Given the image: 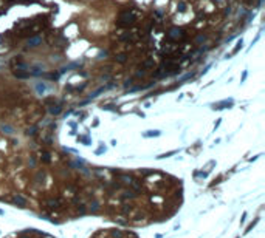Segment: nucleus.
<instances>
[{
  "label": "nucleus",
  "mask_w": 265,
  "mask_h": 238,
  "mask_svg": "<svg viewBox=\"0 0 265 238\" xmlns=\"http://www.w3.org/2000/svg\"><path fill=\"white\" fill-rule=\"evenodd\" d=\"M50 111H51L53 114H58V113H61V107H56V108H51Z\"/></svg>",
  "instance_id": "13"
},
{
  "label": "nucleus",
  "mask_w": 265,
  "mask_h": 238,
  "mask_svg": "<svg viewBox=\"0 0 265 238\" xmlns=\"http://www.w3.org/2000/svg\"><path fill=\"white\" fill-rule=\"evenodd\" d=\"M121 40H126V42H132V40H134V36H132L130 33H127V34L121 36Z\"/></svg>",
  "instance_id": "5"
},
{
  "label": "nucleus",
  "mask_w": 265,
  "mask_h": 238,
  "mask_svg": "<svg viewBox=\"0 0 265 238\" xmlns=\"http://www.w3.org/2000/svg\"><path fill=\"white\" fill-rule=\"evenodd\" d=\"M37 90H39V91H44V90H45V85H44V84H42V85L39 84V85H37Z\"/></svg>",
  "instance_id": "15"
},
{
  "label": "nucleus",
  "mask_w": 265,
  "mask_h": 238,
  "mask_svg": "<svg viewBox=\"0 0 265 238\" xmlns=\"http://www.w3.org/2000/svg\"><path fill=\"white\" fill-rule=\"evenodd\" d=\"M242 43H243V42H242V39H240V40L237 42V45H236V48L233 50V54H236V53H239V50L242 48Z\"/></svg>",
  "instance_id": "9"
},
{
  "label": "nucleus",
  "mask_w": 265,
  "mask_h": 238,
  "mask_svg": "<svg viewBox=\"0 0 265 238\" xmlns=\"http://www.w3.org/2000/svg\"><path fill=\"white\" fill-rule=\"evenodd\" d=\"M14 76H16V77H20V79H25V77H28L30 74H28V73H22V71H14Z\"/></svg>",
  "instance_id": "6"
},
{
  "label": "nucleus",
  "mask_w": 265,
  "mask_h": 238,
  "mask_svg": "<svg viewBox=\"0 0 265 238\" xmlns=\"http://www.w3.org/2000/svg\"><path fill=\"white\" fill-rule=\"evenodd\" d=\"M143 67H154V60L152 59H147V60H144V64H143Z\"/></svg>",
  "instance_id": "10"
},
{
  "label": "nucleus",
  "mask_w": 265,
  "mask_h": 238,
  "mask_svg": "<svg viewBox=\"0 0 265 238\" xmlns=\"http://www.w3.org/2000/svg\"><path fill=\"white\" fill-rule=\"evenodd\" d=\"M126 57H127L126 54H118V56H116V62H119V64H124V62H126Z\"/></svg>",
  "instance_id": "7"
},
{
  "label": "nucleus",
  "mask_w": 265,
  "mask_h": 238,
  "mask_svg": "<svg viewBox=\"0 0 265 238\" xmlns=\"http://www.w3.org/2000/svg\"><path fill=\"white\" fill-rule=\"evenodd\" d=\"M182 36H185V34H183V31H182L180 28H172V30L168 33V39H178V37H182Z\"/></svg>",
  "instance_id": "3"
},
{
  "label": "nucleus",
  "mask_w": 265,
  "mask_h": 238,
  "mask_svg": "<svg viewBox=\"0 0 265 238\" xmlns=\"http://www.w3.org/2000/svg\"><path fill=\"white\" fill-rule=\"evenodd\" d=\"M3 130H5V133H8V135L13 133V129H11V127H3Z\"/></svg>",
  "instance_id": "14"
},
{
  "label": "nucleus",
  "mask_w": 265,
  "mask_h": 238,
  "mask_svg": "<svg viewBox=\"0 0 265 238\" xmlns=\"http://www.w3.org/2000/svg\"><path fill=\"white\" fill-rule=\"evenodd\" d=\"M197 43H202V42H205L206 40V36H203V34H200V36H197Z\"/></svg>",
  "instance_id": "11"
},
{
  "label": "nucleus",
  "mask_w": 265,
  "mask_h": 238,
  "mask_svg": "<svg viewBox=\"0 0 265 238\" xmlns=\"http://www.w3.org/2000/svg\"><path fill=\"white\" fill-rule=\"evenodd\" d=\"M10 2H19V3H33L34 0H10Z\"/></svg>",
  "instance_id": "12"
},
{
  "label": "nucleus",
  "mask_w": 265,
  "mask_h": 238,
  "mask_svg": "<svg viewBox=\"0 0 265 238\" xmlns=\"http://www.w3.org/2000/svg\"><path fill=\"white\" fill-rule=\"evenodd\" d=\"M41 42H42V39H41L39 36H34V37H30V39H28L27 45H28V47H31V48H34V47L41 45Z\"/></svg>",
  "instance_id": "4"
},
{
  "label": "nucleus",
  "mask_w": 265,
  "mask_h": 238,
  "mask_svg": "<svg viewBox=\"0 0 265 238\" xmlns=\"http://www.w3.org/2000/svg\"><path fill=\"white\" fill-rule=\"evenodd\" d=\"M134 23H135V16L130 13H121L119 19L116 20L118 27H132Z\"/></svg>",
  "instance_id": "2"
},
{
  "label": "nucleus",
  "mask_w": 265,
  "mask_h": 238,
  "mask_svg": "<svg viewBox=\"0 0 265 238\" xmlns=\"http://www.w3.org/2000/svg\"><path fill=\"white\" fill-rule=\"evenodd\" d=\"M177 8H178V11H180V13H185V11H186V3H185V2H180Z\"/></svg>",
  "instance_id": "8"
},
{
  "label": "nucleus",
  "mask_w": 265,
  "mask_h": 238,
  "mask_svg": "<svg viewBox=\"0 0 265 238\" xmlns=\"http://www.w3.org/2000/svg\"><path fill=\"white\" fill-rule=\"evenodd\" d=\"M93 238H138V236L134 235V233H130V232H122V230H116V229H107V230L98 232Z\"/></svg>",
  "instance_id": "1"
}]
</instances>
